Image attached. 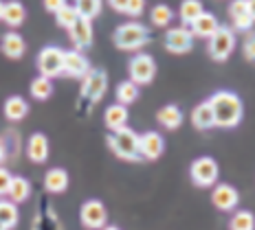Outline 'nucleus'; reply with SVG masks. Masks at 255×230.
Returning <instances> with one entry per match:
<instances>
[{"mask_svg":"<svg viewBox=\"0 0 255 230\" xmlns=\"http://www.w3.org/2000/svg\"><path fill=\"white\" fill-rule=\"evenodd\" d=\"M231 230H255V215L251 211H238L231 215Z\"/></svg>","mask_w":255,"mask_h":230,"instance_id":"473e14b6","label":"nucleus"},{"mask_svg":"<svg viewBox=\"0 0 255 230\" xmlns=\"http://www.w3.org/2000/svg\"><path fill=\"white\" fill-rule=\"evenodd\" d=\"M90 71V62L86 60V55L79 51H64V73L71 79H84Z\"/></svg>","mask_w":255,"mask_h":230,"instance_id":"4468645a","label":"nucleus"},{"mask_svg":"<svg viewBox=\"0 0 255 230\" xmlns=\"http://www.w3.org/2000/svg\"><path fill=\"white\" fill-rule=\"evenodd\" d=\"M44 189H46V193H51V195L64 193V191L68 189V173H66V169L53 167V169L46 171V175H44Z\"/></svg>","mask_w":255,"mask_h":230,"instance_id":"aec40b11","label":"nucleus"},{"mask_svg":"<svg viewBox=\"0 0 255 230\" xmlns=\"http://www.w3.org/2000/svg\"><path fill=\"white\" fill-rule=\"evenodd\" d=\"M108 147L117 158L128 160V162H139L141 160V152H139V134L130 127L124 130H117L108 134Z\"/></svg>","mask_w":255,"mask_h":230,"instance_id":"20e7f679","label":"nucleus"},{"mask_svg":"<svg viewBox=\"0 0 255 230\" xmlns=\"http://www.w3.org/2000/svg\"><path fill=\"white\" fill-rule=\"evenodd\" d=\"M150 20H152L154 26H161V29H165V26H169V22L174 20L172 7H167V4H154L152 11H150Z\"/></svg>","mask_w":255,"mask_h":230,"instance_id":"2f4dec72","label":"nucleus"},{"mask_svg":"<svg viewBox=\"0 0 255 230\" xmlns=\"http://www.w3.org/2000/svg\"><path fill=\"white\" fill-rule=\"evenodd\" d=\"M7 160V143H4V138H0V164Z\"/></svg>","mask_w":255,"mask_h":230,"instance_id":"ea45409f","label":"nucleus"},{"mask_svg":"<svg viewBox=\"0 0 255 230\" xmlns=\"http://www.w3.org/2000/svg\"><path fill=\"white\" fill-rule=\"evenodd\" d=\"M189 178L196 186H200V189H209V186H214L218 178H220V167H218V162L209 156L196 158L189 167Z\"/></svg>","mask_w":255,"mask_h":230,"instance_id":"423d86ee","label":"nucleus"},{"mask_svg":"<svg viewBox=\"0 0 255 230\" xmlns=\"http://www.w3.org/2000/svg\"><path fill=\"white\" fill-rule=\"evenodd\" d=\"M229 18H231V29L233 31H251L253 29V18L249 11V0H233L229 4Z\"/></svg>","mask_w":255,"mask_h":230,"instance_id":"2eb2a0df","label":"nucleus"},{"mask_svg":"<svg viewBox=\"0 0 255 230\" xmlns=\"http://www.w3.org/2000/svg\"><path fill=\"white\" fill-rule=\"evenodd\" d=\"M143 11H145V0H128L126 13L130 15V18H139Z\"/></svg>","mask_w":255,"mask_h":230,"instance_id":"c9c22d12","label":"nucleus"},{"mask_svg":"<svg viewBox=\"0 0 255 230\" xmlns=\"http://www.w3.org/2000/svg\"><path fill=\"white\" fill-rule=\"evenodd\" d=\"M18 204H13V202L9 200H0V224H2L7 230H11L18 226Z\"/></svg>","mask_w":255,"mask_h":230,"instance_id":"c85d7f7f","label":"nucleus"},{"mask_svg":"<svg viewBox=\"0 0 255 230\" xmlns=\"http://www.w3.org/2000/svg\"><path fill=\"white\" fill-rule=\"evenodd\" d=\"M7 195H9V202H13V204H22V202H26L29 195H31V182L26 178H20V175H13Z\"/></svg>","mask_w":255,"mask_h":230,"instance_id":"393cba45","label":"nucleus"},{"mask_svg":"<svg viewBox=\"0 0 255 230\" xmlns=\"http://www.w3.org/2000/svg\"><path fill=\"white\" fill-rule=\"evenodd\" d=\"M209 105L214 110V121L216 127H222V130H231V127H238L244 116V103L242 99L238 97L236 92H229V90H218L209 99Z\"/></svg>","mask_w":255,"mask_h":230,"instance_id":"f257e3e1","label":"nucleus"},{"mask_svg":"<svg viewBox=\"0 0 255 230\" xmlns=\"http://www.w3.org/2000/svg\"><path fill=\"white\" fill-rule=\"evenodd\" d=\"M0 230H7V228H4V226H2V224H0Z\"/></svg>","mask_w":255,"mask_h":230,"instance_id":"c03bdc74","label":"nucleus"},{"mask_svg":"<svg viewBox=\"0 0 255 230\" xmlns=\"http://www.w3.org/2000/svg\"><path fill=\"white\" fill-rule=\"evenodd\" d=\"M163 44L172 55H185L194 49V35L187 26H172V29H167Z\"/></svg>","mask_w":255,"mask_h":230,"instance_id":"9d476101","label":"nucleus"},{"mask_svg":"<svg viewBox=\"0 0 255 230\" xmlns=\"http://www.w3.org/2000/svg\"><path fill=\"white\" fill-rule=\"evenodd\" d=\"M102 230H121V228H117V226H104Z\"/></svg>","mask_w":255,"mask_h":230,"instance_id":"37998d69","label":"nucleus"},{"mask_svg":"<svg viewBox=\"0 0 255 230\" xmlns=\"http://www.w3.org/2000/svg\"><path fill=\"white\" fill-rule=\"evenodd\" d=\"M79 222L88 230H102L108 226V211H106L104 202L99 200H88L79 208Z\"/></svg>","mask_w":255,"mask_h":230,"instance_id":"1a4fd4ad","label":"nucleus"},{"mask_svg":"<svg viewBox=\"0 0 255 230\" xmlns=\"http://www.w3.org/2000/svg\"><path fill=\"white\" fill-rule=\"evenodd\" d=\"M242 53L251 64H255V33L249 31L247 37H244V44H242Z\"/></svg>","mask_w":255,"mask_h":230,"instance_id":"f704fd0d","label":"nucleus"},{"mask_svg":"<svg viewBox=\"0 0 255 230\" xmlns=\"http://www.w3.org/2000/svg\"><path fill=\"white\" fill-rule=\"evenodd\" d=\"M191 125H194L198 132H209L216 127L214 110H211L209 101H203V103H198L194 110H191Z\"/></svg>","mask_w":255,"mask_h":230,"instance_id":"f3484780","label":"nucleus"},{"mask_svg":"<svg viewBox=\"0 0 255 230\" xmlns=\"http://www.w3.org/2000/svg\"><path fill=\"white\" fill-rule=\"evenodd\" d=\"M128 108L121 103H113L108 105L104 112V123L106 127H108L110 132H117V130H124V127H128Z\"/></svg>","mask_w":255,"mask_h":230,"instance_id":"412c9836","label":"nucleus"},{"mask_svg":"<svg viewBox=\"0 0 255 230\" xmlns=\"http://www.w3.org/2000/svg\"><path fill=\"white\" fill-rule=\"evenodd\" d=\"M203 13H205V7H203V2H200V0H183V2H180L178 15H180V22H183V26H189L196 18H200Z\"/></svg>","mask_w":255,"mask_h":230,"instance_id":"a878e982","label":"nucleus"},{"mask_svg":"<svg viewBox=\"0 0 255 230\" xmlns=\"http://www.w3.org/2000/svg\"><path fill=\"white\" fill-rule=\"evenodd\" d=\"M238 202H240V193H238L236 186L227 184V182H216L214 191H211V204H214L218 211H236Z\"/></svg>","mask_w":255,"mask_h":230,"instance_id":"9b49d317","label":"nucleus"},{"mask_svg":"<svg viewBox=\"0 0 255 230\" xmlns=\"http://www.w3.org/2000/svg\"><path fill=\"white\" fill-rule=\"evenodd\" d=\"M75 11L79 18H86V20H93L102 13L104 9V0H75Z\"/></svg>","mask_w":255,"mask_h":230,"instance_id":"c756f323","label":"nucleus"},{"mask_svg":"<svg viewBox=\"0 0 255 230\" xmlns=\"http://www.w3.org/2000/svg\"><path fill=\"white\" fill-rule=\"evenodd\" d=\"M42 2H44V9H46V11L53 13V15L60 11L62 7H66V4H68L66 0H42Z\"/></svg>","mask_w":255,"mask_h":230,"instance_id":"4c0bfd02","label":"nucleus"},{"mask_svg":"<svg viewBox=\"0 0 255 230\" xmlns=\"http://www.w3.org/2000/svg\"><path fill=\"white\" fill-rule=\"evenodd\" d=\"M2 11H4V2L0 0V20H2Z\"/></svg>","mask_w":255,"mask_h":230,"instance_id":"79ce46f5","label":"nucleus"},{"mask_svg":"<svg viewBox=\"0 0 255 230\" xmlns=\"http://www.w3.org/2000/svg\"><path fill=\"white\" fill-rule=\"evenodd\" d=\"M26 18V9L22 2H18V0H9V2H4V11H2V22L7 26H11V29H18L20 24L24 22Z\"/></svg>","mask_w":255,"mask_h":230,"instance_id":"b1692460","label":"nucleus"},{"mask_svg":"<svg viewBox=\"0 0 255 230\" xmlns=\"http://www.w3.org/2000/svg\"><path fill=\"white\" fill-rule=\"evenodd\" d=\"M26 156L35 164L46 162V158H49V138L40 132L31 134V138L26 141Z\"/></svg>","mask_w":255,"mask_h":230,"instance_id":"dca6fc26","label":"nucleus"},{"mask_svg":"<svg viewBox=\"0 0 255 230\" xmlns=\"http://www.w3.org/2000/svg\"><path fill=\"white\" fill-rule=\"evenodd\" d=\"M75 20H77V11L73 4H66V7H62L60 11L55 13V22H57V26H62V29H68Z\"/></svg>","mask_w":255,"mask_h":230,"instance_id":"72a5a7b5","label":"nucleus"},{"mask_svg":"<svg viewBox=\"0 0 255 230\" xmlns=\"http://www.w3.org/2000/svg\"><path fill=\"white\" fill-rule=\"evenodd\" d=\"M115 94H117V103H121V105L128 108L130 103H134V101L139 99V85L132 83L130 79H126V81H121L119 85H117Z\"/></svg>","mask_w":255,"mask_h":230,"instance_id":"cd10ccee","label":"nucleus"},{"mask_svg":"<svg viewBox=\"0 0 255 230\" xmlns=\"http://www.w3.org/2000/svg\"><path fill=\"white\" fill-rule=\"evenodd\" d=\"M38 71L42 77H60L64 73V49L60 46H44L38 53Z\"/></svg>","mask_w":255,"mask_h":230,"instance_id":"6e6552de","label":"nucleus"},{"mask_svg":"<svg viewBox=\"0 0 255 230\" xmlns=\"http://www.w3.org/2000/svg\"><path fill=\"white\" fill-rule=\"evenodd\" d=\"M33 230H64L55 211L46 206V211H40L33 219Z\"/></svg>","mask_w":255,"mask_h":230,"instance_id":"bb28decb","label":"nucleus"},{"mask_svg":"<svg viewBox=\"0 0 255 230\" xmlns=\"http://www.w3.org/2000/svg\"><path fill=\"white\" fill-rule=\"evenodd\" d=\"M128 73H130V81L136 85H147L156 77V62L147 53H136L130 62H128Z\"/></svg>","mask_w":255,"mask_h":230,"instance_id":"0eeeda50","label":"nucleus"},{"mask_svg":"<svg viewBox=\"0 0 255 230\" xmlns=\"http://www.w3.org/2000/svg\"><path fill=\"white\" fill-rule=\"evenodd\" d=\"M108 4L117 13H126V9H128V0H108Z\"/></svg>","mask_w":255,"mask_h":230,"instance_id":"58836bf2","label":"nucleus"},{"mask_svg":"<svg viewBox=\"0 0 255 230\" xmlns=\"http://www.w3.org/2000/svg\"><path fill=\"white\" fill-rule=\"evenodd\" d=\"M106 90H108V75L102 68H90L88 75L82 79V90H79L77 99V114L88 116L93 108L104 99Z\"/></svg>","mask_w":255,"mask_h":230,"instance_id":"f03ea898","label":"nucleus"},{"mask_svg":"<svg viewBox=\"0 0 255 230\" xmlns=\"http://www.w3.org/2000/svg\"><path fill=\"white\" fill-rule=\"evenodd\" d=\"M249 11H251V18L255 22V0H249Z\"/></svg>","mask_w":255,"mask_h":230,"instance_id":"a19ab883","label":"nucleus"},{"mask_svg":"<svg viewBox=\"0 0 255 230\" xmlns=\"http://www.w3.org/2000/svg\"><path fill=\"white\" fill-rule=\"evenodd\" d=\"M156 121H158V125H163L165 130L174 132L183 125V112H180L178 105L169 103V105H165V108H161L156 112Z\"/></svg>","mask_w":255,"mask_h":230,"instance_id":"5701e85b","label":"nucleus"},{"mask_svg":"<svg viewBox=\"0 0 255 230\" xmlns=\"http://www.w3.org/2000/svg\"><path fill=\"white\" fill-rule=\"evenodd\" d=\"M68 40L73 42V46H75V51L84 53L86 49L93 46V20H86V18H79L68 26Z\"/></svg>","mask_w":255,"mask_h":230,"instance_id":"f8f14e48","label":"nucleus"},{"mask_svg":"<svg viewBox=\"0 0 255 230\" xmlns=\"http://www.w3.org/2000/svg\"><path fill=\"white\" fill-rule=\"evenodd\" d=\"M139 152L145 160H158L165 152V138L154 130L139 134Z\"/></svg>","mask_w":255,"mask_h":230,"instance_id":"ddd939ff","label":"nucleus"},{"mask_svg":"<svg viewBox=\"0 0 255 230\" xmlns=\"http://www.w3.org/2000/svg\"><path fill=\"white\" fill-rule=\"evenodd\" d=\"M0 49L9 57V60H20V57L26 53V42L24 37L15 31H9V33L2 35V42H0Z\"/></svg>","mask_w":255,"mask_h":230,"instance_id":"6ab92c4d","label":"nucleus"},{"mask_svg":"<svg viewBox=\"0 0 255 230\" xmlns=\"http://www.w3.org/2000/svg\"><path fill=\"white\" fill-rule=\"evenodd\" d=\"M218 26H220V22H218V18L214 13H203L200 18H196L194 22H191L187 29L191 31V35H194V40L196 37H205V40H209L211 35L218 31Z\"/></svg>","mask_w":255,"mask_h":230,"instance_id":"a211bd4d","label":"nucleus"},{"mask_svg":"<svg viewBox=\"0 0 255 230\" xmlns=\"http://www.w3.org/2000/svg\"><path fill=\"white\" fill-rule=\"evenodd\" d=\"M51 94H53V81L49 77L38 75V77L31 81V97L38 99V101H46Z\"/></svg>","mask_w":255,"mask_h":230,"instance_id":"7c9ffc66","label":"nucleus"},{"mask_svg":"<svg viewBox=\"0 0 255 230\" xmlns=\"http://www.w3.org/2000/svg\"><path fill=\"white\" fill-rule=\"evenodd\" d=\"M233 49H236V31L231 26L220 24L216 33L207 40V53L214 62H227L231 57Z\"/></svg>","mask_w":255,"mask_h":230,"instance_id":"39448f33","label":"nucleus"},{"mask_svg":"<svg viewBox=\"0 0 255 230\" xmlns=\"http://www.w3.org/2000/svg\"><path fill=\"white\" fill-rule=\"evenodd\" d=\"M11 178H13V175L9 173V169H4L2 164H0V197L7 195L9 184H11Z\"/></svg>","mask_w":255,"mask_h":230,"instance_id":"e433bc0d","label":"nucleus"},{"mask_svg":"<svg viewBox=\"0 0 255 230\" xmlns=\"http://www.w3.org/2000/svg\"><path fill=\"white\" fill-rule=\"evenodd\" d=\"M113 42L119 51H141L143 46H147L152 42V33L145 24L141 22H126L119 24L113 33Z\"/></svg>","mask_w":255,"mask_h":230,"instance_id":"7ed1b4c3","label":"nucleus"},{"mask_svg":"<svg viewBox=\"0 0 255 230\" xmlns=\"http://www.w3.org/2000/svg\"><path fill=\"white\" fill-rule=\"evenodd\" d=\"M4 116H7V121L11 123H20L22 119H26V114H29V103L20 97V94H13V97H9L4 101Z\"/></svg>","mask_w":255,"mask_h":230,"instance_id":"4be33fe9","label":"nucleus"}]
</instances>
